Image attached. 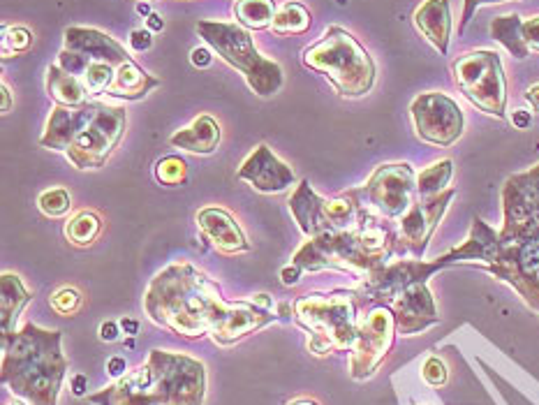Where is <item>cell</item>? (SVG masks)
Here are the masks:
<instances>
[{"label":"cell","mask_w":539,"mask_h":405,"mask_svg":"<svg viewBox=\"0 0 539 405\" xmlns=\"http://www.w3.org/2000/svg\"><path fill=\"white\" fill-rule=\"evenodd\" d=\"M500 202V232L475 218L468 239L440 260L445 267H482L519 292V297L539 313V162L526 172L509 176Z\"/></svg>","instance_id":"6da1fadb"},{"label":"cell","mask_w":539,"mask_h":405,"mask_svg":"<svg viewBox=\"0 0 539 405\" xmlns=\"http://www.w3.org/2000/svg\"><path fill=\"white\" fill-rule=\"evenodd\" d=\"M234 306L236 301H227L213 278L183 260L158 271L144 292L151 322L183 338H213Z\"/></svg>","instance_id":"7a4b0ae2"},{"label":"cell","mask_w":539,"mask_h":405,"mask_svg":"<svg viewBox=\"0 0 539 405\" xmlns=\"http://www.w3.org/2000/svg\"><path fill=\"white\" fill-rule=\"evenodd\" d=\"M206 368L181 352L151 350L149 359L98 394L93 405H204Z\"/></svg>","instance_id":"3957f363"},{"label":"cell","mask_w":539,"mask_h":405,"mask_svg":"<svg viewBox=\"0 0 539 405\" xmlns=\"http://www.w3.org/2000/svg\"><path fill=\"white\" fill-rule=\"evenodd\" d=\"M63 334L42 329L35 322L3 334V382L12 394L31 405H58L68 359L63 355Z\"/></svg>","instance_id":"277c9868"},{"label":"cell","mask_w":539,"mask_h":405,"mask_svg":"<svg viewBox=\"0 0 539 405\" xmlns=\"http://www.w3.org/2000/svg\"><path fill=\"white\" fill-rule=\"evenodd\" d=\"M292 308L313 355L327 357L354 348L359 331V297L354 290L304 294Z\"/></svg>","instance_id":"5b68a950"},{"label":"cell","mask_w":539,"mask_h":405,"mask_svg":"<svg viewBox=\"0 0 539 405\" xmlns=\"http://www.w3.org/2000/svg\"><path fill=\"white\" fill-rule=\"evenodd\" d=\"M304 65L327 77L341 98H364L375 84V61L361 42L341 26L327 28L315 44L304 49Z\"/></svg>","instance_id":"8992f818"},{"label":"cell","mask_w":539,"mask_h":405,"mask_svg":"<svg viewBox=\"0 0 539 405\" xmlns=\"http://www.w3.org/2000/svg\"><path fill=\"white\" fill-rule=\"evenodd\" d=\"M197 33L227 65L241 72L250 91L260 98H271L283 88V68L269 61L255 47L250 31L230 21H199Z\"/></svg>","instance_id":"52a82bcc"},{"label":"cell","mask_w":539,"mask_h":405,"mask_svg":"<svg viewBox=\"0 0 539 405\" xmlns=\"http://www.w3.org/2000/svg\"><path fill=\"white\" fill-rule=\"evenodd\" d=\"M459 91L479 112L505 119L507 116V79L500 54L491 49L468 51L452 63Z\"/></svg>","instance_id":"ba28073f"},{"label":"cell","mask_w":539,"mask_h":405,"mask_svg":"<svg viewBox=\"0 0 539 405\" xmlns=\"http://www.w3.org/2000/svg\"><path fill=\"white\" fill-rule=\"evenodd\" d=\"M290 211L297 220L299 230L308 239L320 237L324 232H347L354 230L364 211L359 190L352 188L331 200H324L310 188V181L304 179L290 197Z\"/></svg>","instance_id":"9c48e42d"},{"label":"cell","mask_w":539,"mask_h":405,"mask_svg":"<svg viewBox=\"0 0 539 405\" xmlns=\"http://www.w3.org/2000/svg\"><path fill=\"white\" fill-rule=\"evenodd\" d=\"M292 264H297L301 271H347L364 278L375 271L371 257L361 248L357 230L347 232H324L320 237L308 239L292 257Z\"/></svg>","instance_id":"30bf717a"},{"label":"cell","mask_w":539,"mask_h":405,"mask_svg":"<svg viewBox=\"0 0 539 405\" xmlns=\"http://www.w3.org/2000/svg\"><path fill=\"white\" fill-rule=\"evenodd\" d=\"M361 204L380 213L389 220H401L417 195V174L410 162H387L380 165L366 181L357 188Z\"/></svg>","instance_id":"8fae6325"},{"label":"cell","mask_w":539,"mask_h":405,"mask_svg":"<svg viewBox=\"0 0 539 405\" xmlns=\"http://www.w3.org/2000/svg\"><path fill=\"white\" fill-rule=\"evenodd\" d=\"M125 125H128V114L123 107L102 105L100 102L91 123L79 132V137L65 151V156L81 172L105 167L116 146L121 144Z\"/></svg>","instance_id":"7c38bea8"},{"label":"cell","mask_w":539,"mask_h":405,"mask_svg":"<svg viewBox=\"0 0 539 405\" xmlns=\"http://www.w3.org/2000/svg\"><path fill=\"white\" fill-rule=\"evenodd\" d=\"M396 334V318L389 306H373L359 320L357 341H354V348L350 350V375L354 380H368L378 371L380 364L389 355V350L394 348Z\"/></svg>","instance_id":"4fadbf2b"},{"label":"cell","mask_w":539,"mask_h":405,"mask_svg":"<svg viewBox=\"0 0 539 405\" xmlns=\"http://www.w3.org/2000/svg\"><path fill=\"white\" fill-rule=\"evenodd\" d=\"M440 269H445L440 257L433 262L424 260L387 262L361 278V283L354 292H357L359 301H364V304L391 306L410 285L428 283V278L438 274Z\"/></svg>","instance_id":"5bb4252c"},{"label":"cell","mask_w":539,"mask_h":405,"mask_svg":"<svg viewBox=\"0 0 539 405\" xmlns=\"http://www.w3.org/2000/svg\"><path fill=\"white\" fill-rule=\"evenodd\" d=\"M410 116L417 137L440 149L459 142L465 130V116L459 102L445 93L431 91L417 95L410 105Z\"/></svg>","instance_id":"9a60e30c"},{"label":"cell","mask_w":539,"mask_h":405,"mask_svg":"<svg viewBox=\"0 0 539 405\" xmlns=\"http://www.w3.org/2000/svg\"><path fill=\"white\" fill-rule=\"evenodd\" d=\"M454 197L456 190L447 188L445 193L435 195L431 200H419L412 204L408 213L398 220V253H412L415 260H422L428 241L438 230L440 220L445 218Z\"/></svg>","instance_id":"2e32d148"},{"label":"cell","mask_w":539,"mask_h":405,"mask_svg":"<svg viewBox=\"0 0 539 405\" xmlns=\"http://www.w3.org/2000/svg\"><path fill=\"white\" fill-rule=\"evenodd\" d=\"M236 179L250 183L257 193L264 195H278L294 186L292 167H287L267 144H260L243 160L241 169L236 172Z\"/></svg>","instance_id":"e0dca14e"},{"label":"cell","mask_w":539,"mask_h":405,"mask_svg":"<svg viewBox=\"0 0 539 405\" xmlns=\"http://www.w3.org/2000/svg\"><path fill=\"white\" fill-rule=\"evenodd\" d=\"M394 311L396 329L401 336H415L440 322L438 308L428 283H415L389 306Z\"/></svg>","instance_id":"ac0fdd59"},{"label":"cell","mask_w":539,"mask_h":405,"mask_svg":"<svg viewBox=\"0 0 539 405\" xmlns=\"http://www.w3.org/2000/svg\"><path fill=\"white\" fill-rule=\"evenodd\" d=\"M98 105L100 102H88V105L77 109L56 105L47 121V128H44V135L40 137V146L49 151H68L79 137V132L91 123L95 112H98Z\"/></svg>","instance_id":"d6986e66"},{"label":"cell","mask_w":539,"mask_h":405,"mask_svg":"<svg viewBox=\"0 0 539 405\" xmlns=\"http://www.w3.org/2000/svg\"><path fill=\"white\" fill-rule=\"evenodd\" d=\"M197 227L204 232V237L218 253L225 255H239L248 253L250 243L243 234L241 225L230 211L218 209V206H206L197 213Z\"/></svg>","instance_id":"ffe728a7"},{"label":"cell","mask_w":539,"mask_h":405,"mask_svg":"<svg viewBox=\"0 0 539 405\" xmlns=\"http://www.w3.org/2000/svg\"><path fill=\"white\" fill-rule=\"evenodd\" d=\"M63 49L75 51V54L88 58V61L112 63V65H123L132 61L125 47H121L114 38H109L107 33L98 31V28L70 26L68 31H65Z\"/></svg>","instance_id":"44dd1931"},{"label":"cell","mask_w":539,"mask_h":405,"mask_svg":"<svg viewBox=\"0 0 539 405\" xmlns=\"http://www.w3.org/2000/svg\"><path fill=\"white\" fill-rule=\"evenodd\" d=\"M415 28L422 38L438 51L447 56L449 40H452V5L449 0H424L415 10Z\"/></svg>","instance_id":"7402d4cb"},{"label":"cell","mask_w":539,"mask_h":405,"mask_svg":"<svg viewBox=\"0 0 539 405\" xmlns=\"http://www.w3.org/2000/svg\"><path fill=\"white\" fill-rule=\"evenodd\" d=\"M220 139H223V132H220L218 121L213 116H197L188 128L174 132L169 144L174 149L197 153V156H211L220 146Z\"/></svg>","instance_id":"603a6c76"},{"label":"cell","mask_w":539,"mask_h":405,"mask_svg":"<svg viewBox=\"0 0 539 405\" xmlns=\"http://www.w3.org/2000/svg\"><path fill=\"white\" fill-rule=\"evenodd\" d=\"M47 93H49V98L61 107L77 109L91 102L88 100L91 95L86 93V88L79 81V77L70 75V72L63 70L58 63L49 65V70H47Z\"/></svg>","instance_id":"cb8c5ba5"},{"label":"cell","mask_w":539,"mask_h":405,"mask_svg":"<svg viewBox=\"0 0 539 405\" xmlns=\"http://www.w3.org/2000/svg\"><path fill=\"white\" fill-rule=\"evenodd\" d=\"M0 294H3V297H0L3 334H12V331H17L19 315L28 301L33 299V294L26 290L21 278L17 274H10V271H5V274L0 276Z\"/></svg>","instance_id":"d4e9b609"},{"label":"cell","mask_w":539,"mask_h":405,"mask_svg":"<svg viewBox=\"0 0 539 405\" xmlns=\"http://www.w3.org/2000/svg\"><path fill=\"white\" fill-rule=\"evenodd\" d=\"M491 38L500 42L502 47H505L514 58H519V61L530 56L526 38H523V19L519 14H502V17L493 19Z\"/></svg>","instance_id":"484cf974"},{"label":"cell","mask_w":539,"mask_h":405,"mask_svg":"<svg viewBox=\"0 0 539 405\" xmlns=\"http://www.w3.org/2000/svg\"><path fill=\"white\" fill-rule=\"evenodd\" d=\"M276 12L278 10L273 0H236L234 5L236 24H241L246 31H264V28H271Z\"/></svg>","instance_id":"4316f807"},{"label":"cell","mask_w":539,"mask_h":405,"mask_svg":"<svg viewBox=\"0 0 539 405\" xmlns=\"http://www.w3.org/2000/svg\"><path fill=\"white\" fill-rule=\"evenodd\" d=\"M310 21L313 19H310L306 5L297 3V0H287L285 5L278 7L271 31L276 35H301L310 28Z\"/></svg>","instance_id":"83f0119b"},{"label":"cell","mask_w":539,"mask_h":405,"mask_svg":"<svg viewBox=\"0 0 539 405\" xmlns=\"http://www.w3.org/2000/svg\"><path fill=\"white\" fill-rule=\"evenodd\" d=\"M454 176L452 160H438L431 167H426L422 174H417V195L419 200H431V197L445 193L449 181Z\"/></svg>","instance_id":"f1b7e54d"},{"label":"cell","mask_w":539,"mask_h":405,"mask_svg":"<svg viewBox=\"0 0 539 405\" xmlns=\"http://www.w3.org/2000/svg\"><path fill=\"white\" fill-rule=\"evenodd\" d=\"M102 232V220L98 213L93 211H79L77 216H72L68 223H65V237L72 243V246L86 248L93 246L95 239L100 237Z\"/></svg>","instance_id":"f546056e"},{"label":"cell","mask_w":539,"mask_h":405,"mask_svg":"<svg viewBox=\"0 0 539 405\" xmlns=\"http://www.w3.org/2000/svg\"><path fill=\"white\" fill-rule=\"evenodd\" d=\"M155 179L162 186L176 188L188 181V162L181 156H167L155 162Z\"/></svg>","instance_id":"4dcf8cb0"},{"label":"cell","mask_w":539,"mask_h":405,"mask_svg":"<svg viewBox=\"0 0 539 405\" xmlns=\"http://www.w3.org/2000/svg\"><path fill=\"white\" fill-rule=\"evenodd\" d=\"M38 206H40V211L44 213V216L61 218L70 211V206H72L70 193L65 188L44 190V193L38 197Z\"/></svg>","instance_id":"1f68e13d"},{"label":"cell","mask_w":539,"mask_h":405,"mask_svg":"<svg viewBox=\"0 0 539 405\" xmlns=\"http://www.w3.org/2000/svg\"><path fill=\"white\" fill-rule=\"evenodd\" d=\"M33 35L24 26H12L5 28L3 33V54L5 58H10V54H24V51L31 49Z\"/></svg>","instance_id":"d6a6232c"},{"label":"cell","mask_w":539,"mask_h":405,"mask_svg":"<svg viewBox=\"0 0 539 405\" xmlns=\"http://www.w3.org/2000/svg\"><path fill=\"white\" fill-rule=\"evenodd\" d=\"M49 304L58 315H75L81 308V294L75 287H61V290L51 294Z\"/></svg>","instance_id":"836d02e7"},{"label":"cell","mask_w":539,"mask_h":405,"mask_svg":"<svg viewBox=\"0 0 539 405\" xmlns=\"http://www.w3.org/2000/svg\"><path fill=\"white\" fill-rule=\"evenodd\" d=\"M422 378H424L426 385H431V387L447 385L449 371H447L445 362H442L440 357H428L422 366Z\"/></svg>","instance_id":"e575fe53"},{"label":"cell","mask_w":539,"mask_h":405,"mask_svg":"<svg viewBox=\"0 0 539 405\" xmlns=\"http://www.w3.org/2000/svg\"><path fill=\"white\" fill-rule=\"evenodd\" d=\"M496 3H505V0H463V14H461L459 31L463 33L465 28H468V24L472 21V17H475V12L479 10V7H482V5H496Z\"/></svg>","instance_id":"d590c367"},{"label":"cell","mask_w":539,"mask_h":405,"mask_svg":"<svg viewBox=\"0 0 539 405\" xmlns=\"http://www.w3.org/2000/svg\"><path fill=\"white\" fill-rule=\"evenodd\" d=\"M523 38L530 51H539V17L523 21Z\"/></svg>","instance_id":"8d00e7d4"},{"label":"cell","mask_w":539,"mask_h":405,"mask_svg":"<svg viewBox=\"0 0 539 405\" xmlns=\"http://www.w3.org/2000/svg\"><path fill=\"white\" fill-rule=\"evenodd\" d=\"M130 47L135 51H149L153 47L151 31H144V28H139V31H132L130 33Z\"/></svg>","instance_id":"74e56055"},{"label":"cell","mask_w":539,"mask_h":405,"mask_svg":"<svg viewBox=\"0 0 539 405\" xmlns=\"http://www.w3.org/2000/svg\"><path fill=\"white\" fill-rule=\"evenodd\" d=\"M190 61H193V65H197V68H209L213 56H211L209 49L197 47V49H193V54H190Z\"/></svg>","instance_id":"f35d334b"},{"label":"cell","mask_w":539,"mask_h":405,"mask_svg":"<svg viewBox=\"0 0 539 405\" xmlns=\"http://www.w3.org/2000/svg\"><path fill=\"white\" fill-rule=\"evenodd\" d=\"M512 125L519 130H528L533 125V114L526 112V109H516L512 114Z\"/></svg>","instance_id":"ab89813d"},{"label":"cell","mask_w":539,"mask_h":405,"mask_svg":"<svg viewBox=\"0 0 539 405\" xmlns=\"http://www.w3.org/2000/svg\"><path fill=\"white\" fill-rule=\"evenodd\" d=\"M301 274H304V271H301L297 264H290V267H285L283 271H280V278H283L285 285H297Z\"/></svg>","instance_id":"60d3db41"},{"label":"cell","mask_w":539,"mask_h":405,"mask_svg":"<svg viewBox=\"0 0 539 405\" xmlns=\"http://www.w3.org/2000/svg\"><path fill=\"white\" fill-rule=\"evenodd\" d=\"M100 338L102 341L112 343L118 338V324L116 322H102L100 324Z\"/></svg>","instance_id":"b9f144b4"},{"label":"cell","mask_w":539,"mask_h":405,"mask_svg":"<svg viewBox=\"0 0 539 405\" xmlns=\"http://www.w3.org/2000/svg\"><path fill=\"white\" fill-rule=\"evenodd\" d=\"M107 371L112 373L114 378H121V375L128 373V371H125V359H123V357H114V359H109Z\"/></svg>","instance_id":"7bdbcfd3"},{"label":"cell","mask_w":539,"mask_h":405,"mask_svg":"<svg viewBox=\"0 0 539 405\" xmlns=\"http://www.w3.org/2000/svg\"><path fill=\"white\" fill-rule=\"evenodd\" d=\"M86 387H88L86 375H75V378H72V394L75 396H84Z\"/></svg>","instance_id":"ee69618b"},{"label":"cell","mask_w":539,"mask_h":405,"mask_svg":"<svg viewBox=\"0 0 539 405\" xmlns=\"http://www.w3.org/2000/svg\"><path fill=\"white\" fill-rule=\"evenodd\" d=\"M526 100H528L530 107L537 109V112H539V84L528 88V91H526Z\"/></svg>","instance_id":"f6af8a7d"},{"label":"cell","mask_w":539,"mask_h":405,"mask_svg":"<svg viewBox=\"0 0 539 405\" xmlns=\"http://www.w3.org/2000/svg\"><path fill=\"white\" fill-rule=\"evenodd\" d=\"M146 24H149V31H153V33H158V31H162V28H165V21H162L160 14H151V17H146Z\"/></svg>","instance_id":"bcb514c9"},{"label":"cell","mask_w":539,"mask_h":405,"mask_svg":"<svg viewBox=\"0 0 539 405\" xmlns=\"http://www.w3.org/2000/svg\"><path fill=\"white\" fill-rule=\"evenodd\" d=\"M0 91H3V105H0V112L7 114L12 109V93H10V88H7V84H3Z\"/></svg>","instance_id":"7dc6e473"},{"label":"cell","mask_w":539,"mask_h":405,"mask_svg":"<svg viewBox=\"0 0 539 405\" xmlns=\"http://www.w3.org/2000/svg\"><path fill=\"white\" fill-rule=\"evenodd\" d=\"M121 327L125 329V334L135 336V334H137V329H139V324H137L135 320H128V318H125V320L121 322Z\"/></svg>","instance_id":"c3c4849f"},{"label":"cell","mask_w":539,"mask_h":405,"mask_svg":"<svg viewBox=\"0 0 539 405\" xmlns=\"http://www.w3.org/2000/svg\"><path fill=\"white\" fill-rule=\"evenodd\" d=\"M253 301H255V304H257V306H262V308H269V311H271V297H269V294H257V297H255Z\"/></svg>","instance_id":"681fc988"},{"label":"cell","mask_w":539,"mask_h":405,"mask_svg":"<svg viewBox=\"0 0 539 405\" xmlns=\"http://www.w3.org/2000/svg\"><path fill=\"white\" fill-rule=\"evenodd\" d=\"M137 14H142V17H151V7L149 5H146V3H139L137 5Z\"/></svg>","instance_id":"f907efd6"},{"label":"cell","mask_w":539,"mask_h":405,"mask_svg":"<svg viewBox=\"0 0 539 405\" xmlns=\"http://www.w3.org/2000/svg\"><path fill=\"white\" fill-rule=\"evenodd\" d=\"M290 405H317L315 401H310V399H299V401H294Z\"/></svg>","instance_id":"816d5d0a"},{"label":"cell","mask_w":539,"mask_h":405,"mask_svg":"<svg viewBox=\"0 0 539 405\" xmlns=\"http://www.w3.org/2000/svg\"><path fill=\"white\" fill-rule=\"evenodd\" d=\"M10 405H24V403H19V401H14V403H10Z\"/></svg>","instance_id":"f5cc1de1"}]
</instances>
